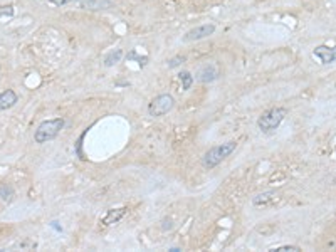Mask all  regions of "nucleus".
<instances>
[{"instance_id":"obj_1","label":"nucleus","mask_w":336,"mask_h":252,"mask_svg":"<svg viewBox=\"0 0 336 252\" xmlns=\"http://www.w3.org/2000/svg\"><path fill=\"white\" fill-rule=\"evenodd\" d=\"M235 148H237V141H225V143L217 145V147H212L202 158L203 168H209L210 170V168L217 167L218 163L224 162Z\"/></svg>"},{"instance_id":"obj_2","label":"nucleus","mask_w":336,"mask_h":252,"mask_svg":"<svg viewBox=\"0 0 336 252\" xmlns=\"http://www.w3.org/2000/svg\"><path fill=\"white\" fill-rule=\"evenodd\" d=\"M287 109L286 108H271L268 111H264L257 119V126L262 133H272L274 130H277L279 125L283 123V119L286 118Z\"/></svg>"},{"instance_id":"obj_3","label":"nucleus","mask_w":336,"mask_h":252,"mask_svg":"<svg viewBox=\"0 0 336 252\" xmlns=\"http://www.w3.org/2000/svg\"><path fill=\"white\" fill-rule=\"evenodd\" d=\"M64 125H66V121L63 118H54V119L42 121L34 133L35 143H47V141L54 140V138L61 133V130L64 128Z\"/></svg>"},{"instance_id":"obj_4","label":"nucleus","mask_w":336,"mask_h":252,"mask_svg":"<svg viewBox=\"0 0 336 252\" xmlns=\"http://www.w3.org/2000/svg\"><path fill=\"white\" fill-rule=\"evenodd\" d=\"M175 106V98L171 94H160L155 100L150 103L148 106V113L153 118H158V116H163L167 113H170Z\"/></svg>"},{"instance_id":"obj_5","label":"nucleus","mask_w":336,"mask_h":252,"mask_svg":"<svg viewBox=\"0 0 336 252\" xmlns=\"http://www.w3.org/2000/svg\"><path fill=\"white\" fill-rule=\"evenodd\" d=\"M215 32V25L214 24H202L197 25V27L190 29L187 34L184 35V42H193V41H202L205 37H210Z\"/></svg>"},{"instance_id":"obj_6","label":"nucleus","mask_w":336,"mask_h":252,"mask_svg":"<svg viewBox=\"0 0 336 252\" xmlns=\"http://www.w3.org/2000/svg\"><path fill=\"white\" fill-rule=\"evenodd\" d=\"M128 214V209L126 207H121V209H113V210H108L106 214L103 215V217L100 218V227L103 229H108L111 227V225L118 224L119 220H121L123 217Z\"/></svg>"},{"instance_id":"obj_7","label":"nucleus","mask_w":336,"mask_h":252,"mask_svg":"<svg viewBox=\"0 0 336 252\" xmlns=\"http://www.w3.org/2000/svg\"><path fill=\"white\" fill-rule=\"evenodd\" d=\"M315 57L321 61V64H331L336 61V46L328 47V46H318L315 50H313Z\"/></svg>"},{"instance_id":"obj_8","label":"nucleus","mask_w":336,"mask_h":252,"mask_svg":"<svg viewBox=\"0 0 336 252\" xmlns=\"http://www.w3.org/2000/svg\"><path fill=\"white\" fill-rule=\"evenodd\" d=\"M218 78V69L215 64H203L202 67L199 69V72H197V79H199L200 83H212L215 81V79Z\"/></svg>"},{"instance_id":"obj_9","label":"nucleus","mask_w":336,"mask_h":252,"mask_svg":"<svg viewBox=\"0 0 336 252\" xmlns=\"http://www.w3.org/2000/svg\"><path fill=\"white\" fill-rule=\"evenodd\" d=\"M111 5V0H79V7L84 10H103Z\"/></svg>"},{"instance_id":"obj_10","label":"nucleus","mask_w":336,"mask_h":252,"mask_svg":"<svg viewBox=\"0 0 336 252\" xmlns=\"http://www.w3.org/2000/svg\"><path fill=\"white\" fill-rule=\"evenodd\" d=\"M16 103H17L16 91L7 89V91H2V93H0V111H5V109L12 108Z\"/></svg>"},{"instance_id":"obj_11","label":"nucleus","mask_w":336,"mask_h":252,"mask_svg":"<svg viewBox=\"0 0 336 252\" xmlns=\"http://www.w3.org/2000/svg\"><path fill=\"white\" fill-rule=\"evenodd\" d=\"M276 199H277L276 192H264V193L255 195L254 199H252V203H254L255 207H268L276 202Z\"/></svg>"},{"instance_id":"obj_12","label":"nucleus","mask_w":336,"mask_h":252,"mask_svg":"<svg viewBox=\"0 0 336 252\" xmlns=\"http://www.w3.org/2000/svg\"><path fill=\"white\" fill-rule=\"evenodd\" d=\"M121 57H123V50L121 49L111 50V52L104 57V66H106V67H111V66L118 64L119 61H121Z\"/></svg>"},{"instance_id":"obj_13","label":"nucleus","mask_w":336,"mask_h":252,"mask_svg":"<svg viewBox=\"0 0 336 252\" xmlns=\"http://www.w3.org/2000/svg\"><path fill=\"white\" fill-rule=\"evenodd\" d=\"M178 78H180L182 89H184V91H188L190 87H192V84H193V76L190 74L188 71H182L180 74H178Z\"/></svg>"},{"instance_id":"obj_14","label":"nucleus","mask_w":336,"mask_h":252,"mask_svg":"<svg viewBox=\"0 0 336 252\" xmlns=\"http://www.w3.org/2000/svg\"><path fill=\"white\" fill-rule=\"evenodd\" d=\"M0 197H2V200H5V202H10V200L14 199V188L7 184H2L0 185Z\"/></svg>"},{"instance_id":"obj_15","label":"nucleus","mask_w":336,"mask_h":252,"mask_svg":"<svg viewBox=\"0 0 336 252\" xmlns=\"http://www.w3.org/2000/svg\"><path fill=\"white\" fill-rule=\"evenodd\" d=\"M182 63H185V57L184 56H177V57H173V59L168 61V67H178Z\"/></svg>"},{"instance_id":"obj_16","label":"nucleus","mask_w":336,"mask_h":252,"mask_svg":"<svg viewBox=\"0 0 336 252\" xmlns=\"http://www.w3.org/2000/svg\"><path fill=\"white\" fill-rule=\"evenodd\" d=\"M274 251H277V252H298L301 249H299L298 246H283V247H277V249H274Z\"/></svg>"},{"instance_id":"obj_17","label":"nucleus","mask_w":336,"mask_h":252,"mask_svg":"<svg viewBox=\"0 0 336 252\" xmlns=\"http://www.w3.org/2000/svg\"><path fill=\"white\" fill-rule=\"evenodd\" d=\"M14 14V7L7 5V7H0V17L2 16H12Z\"/></svg>"},{"instance_id":"obj_18","label":"nucleus","mask_w":336,"mask_h":252,"mask_svg":"<svg viewBox=\"0 0 336 252\" xmlns=\"http://www.w3.org/2000/svg\"><path fill=\"white\" fill-rule=\"evenodd\" d=\"M72 2H79V0H50L52 5H66V3H72Z\"/></svg>"},{"instance_id":"obj_19","label":"nucleus","mask_w":336,"mask_h":252,"mask_svg":"<svg viewBox=\"0 0 336 252\" xmlns=\"http://www.w3.org/2000/svg\"><path fill=\"white\" fill-rule=\"evenodd\" d=\"M128 57H136V52H134V50H133V52H131ZM138 61H140V64L143 66V64H145V61H147V57H143V59H141V57H138Z\"/></svg>"}]
</instances>
